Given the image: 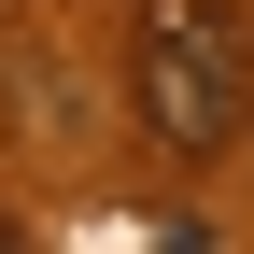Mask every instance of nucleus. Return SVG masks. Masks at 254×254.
Segmentation results:
<instances>
[{"mask_svg": "<svg viewBox=\"0 0 254 254\" xmlns=\"http://www.w3.org/2000/svg\"><path fill=\"white\" fill-rule=\"evenodd\" d=\"M0 254H14V240H0Z\"/></svg>", "mask_w": 254, "mask_h": 254, "instance_id": "2", "label": "nucleus"}, {"mask_svg": "<svg viewBox=\"0 0 254 254\" xmlns=\"http://www.w3.org/2000/svg\"><path fill=\"white\" fill-rule=\"evenodd\" d=\"M127 99H141V127L170 155H226L254 127V43L212 14V0H155L141 43H127Z\"/></svg>", "mask_w": 254, "mask_h": 254, "instance_id": "1", "label": "nucleus"}]
</instances>
